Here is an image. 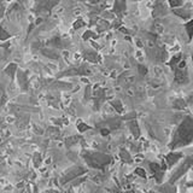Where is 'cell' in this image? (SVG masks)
<instances>
[{
    "instance_id": "83f0119b",
    "label": "cell",
    "mask_w": 193,
    "mask_h": 193,
    "mask_svg": "<svg viewBox=\"0 0 193 193\" xmlns=\"http://www.w3.org/2000/svg\"><path fill=\"white\" fill-rule=\"evenodd\" d=\"M40 162H41V154L36 153L34 156V163H35V165H39V163Z\"/></svg>"
},
{
    "instance_id": "52a82bcc",
    "label": "cell",
    "mask_w": 193,
    "mask_h": 193,
    "mask_svg": "<svg viewBox=\"0 0 193 193\" xmlns=\"http://www.w3.org/2000/svg\"><path fill=\"white\" fill-rule=\"evenodd\" d=\"M150 168L151 170L154 173V176H156V180L158 181V182H161V180H162V176H163V173H164V170H165V165H159V164H157V163H150Z\"/></svg>"
},
{
    "instance_id": "8fae6325",
    "label": "cell",
    "mask_w": 193,
    "mask_h": 193,
    "mask_svg": "<svg viewBox=\"0 0 193 193\" xmlns=\"http://www.w3.org/2000/svg\"><path fill=\"white\" fill-rule=\"evenodd\" d=\"M18 83L21 85V87H22L23 91L27 89V77H25L24 72H22V71L18 72Z\"/></svg>"
},
{
    "instance_id": "4316f807",
    "label": "cell",
    "mask_w": 193,
    "mask_h": 193,
    "mask_svg": "<svg viewBox=\"0 0 193 193\" xmlns=\"http://www.w3.org/2000/svg\"><path fill=\"white\" fill-rule=\"evenodd\" d=\"M82 25H85V22H83V21L81 19V18H78V19H77L76 22L74 23V28H75V29H77V28L82 27Z\"/></svg>"
},
{
    "instance_id": "5b68a950",
    "label": "cell",
    "mask_w": 193,
    "mask_h": 193,
    "mask_svg": "<svg viewBox=\"0 0 193 193\" xmlns=\"http://www.w3.org/2000/svg\"><path fill=\"white\" fill-rule=\"evenodd\" d=\"M191 165H192V158H191V157H188V158L185 161V163H184V164H182V165H181V167H180V168L175 171V174L171 176V179H170V181H169L170 184H173V182H174V181H176L180 176H182L186 171L191 168Z\"/></svg>"
},
{
    "instance_id": "5bb4252c",
    "label": "cell",
    "mask_w": 193,
    "mask_h": 193,
    "mask_svg": "<svg viewBox=\"0 0 193 193\" xmlns=\"http://www.w3.org/2000/svg\"><path fill=\"white\" fill-rule=\"evenodd\" d=\"M164 13H167V11H165V8L163 6V5H157L153 10V16L154 17H159L161 15H164Z\"/></svg>"
},
{
    "instance_id": "4fadbf2b",
    "label": "cell",
    "mask_w": 193,
    "mask_h": 193,
    "mask_svg": "<svg viewBox=\"0 0 193 193\" xmlns=\"http://www.w3.org/2000/svg\"><path fill=\"white\" fill-rule=\"evenodd\" d=\"M85 58L87 61H89V62L92 63H97L98 62V54L95 53V52H86L85 53Z\"/></svg>"
},
{
    "instance_id": "6da1fadb",
    "label": "cell",
    "mask_w": 193,
    "mask_h": 193,
    "mask_svg": "<svg viewBox=\"0 0 193 193\" xmlns=\"http://www.w3.org/2000/svg\"><path fill=\"white\" fill-rule=\"evenodd\" d=\"M193 140V121L190 116L180 123L179 128L174 133L173 140L170 142V148H176L180 146L190 145Z\"/></svg>"
},
{
    "instance_id": "8992f818",
    "label": "cell",
    "mask_w": 193,
    "mask_h": 193,
    "mask_svg": "<svg viewBox=\"0 0 193 193\" xmlns=\"http://www.w3.org/2000/svg\"><path fill=\"white\" fill-rule=\"evenodd\" d=\"M85 173V170L82 169V168H80V167H75V168H71L70 170H68L65 174H64V178L62 179V184H65L67 181H70V180H72V179L77 178V176H80V175H82Z\"/></svg>"
},
{
    "instance_id": "2e32d148",
    "label": "cell",
    "mask_w": 193,
    "mask_h": 193,
    "mask_svg": "<svg viewBox=\"0 0 193 193\" xmlns=\"http://www.w3.org/2000/svg\"><path fill=\"white\" fill-rule=\"evenodd\" d=\"M120 156H121V158H122V161H123V162H126V163H131V154L128 153V152H127L126 150H122V151H121V154H120Z\"/></svg>"
},
{
    "instance_id": "ac0fdd59",
    "label": "cell",
    "mask_w": 193,
    "mask_h": 193,
    "mask_svg": "<svg viewBox=\"0 0 193 193\" xmlns=\"http://www.w3.org/2000/svg\"><path fill=\"white\" fill-rule=\"evenodd\" d=\"M174 108L175 109H185L186 108V103L184 99H178V100L174 101Z\"/></svg>"
},
{
    "instance_id": "e0dca14e",
    "label": "cell",
    "mask_w": 193,
    "mask_h": 193,
    "mask_svg": "<svg viewBox=\"0 0 193 193\" xmlns=\"http://www.w3.org/2000/svg\"><path fill=\"white\" fill-rule=\"evenodd\" d=\"M111 105L116 109V111L117 112H123V108H122V104H121V101L120 100H115V101H111Z\"/></svg>"
},
{
    "instance_id": "d6986e66",
    "label": "cell",
    "mask_w": 193,
    "mask_h": 193,
    "mask_svg": "<svg viewBox=\"0 0 193 193\" xmlns=\"http://www.w3.org/2000/svg\"><path fill=\"white\" fill-rule=\"evenodd\" d=\"M131 131H133L134 137L138 138V137H139V128H138V126H137V122H135V121H133V122L131 123Z\"/></svg>"
},
{
    "instance_id": "44dd1931",
    "label": "cell",
    "mask_w": 193,
    "mask_h": 193,
    "mask_svg": "<svg viewBox=\"0 0 193 193\" xmlns=\"http://www.w3.org/2000/svg\"><path fill=\"white\" fill-rule=\"evenodd\" d=\"M182 4V0H169V5L171 8H178Z\"/></svg>"
},
{
    "instance_id": "603a6c76",
    "label": "cell",
    "mask_w": 193,
    "mask_h": 193,
    "mask_svg": "<svg viewBox=\"0 0 193 193\" xmlns=\"http://www.w3.org/2000/svg\"><path fill=\"white\" fill-rule=\"evenodd\" d=\"M108 22H106V21H104V19H101L100 22H99V27H98V28H99V30H105V29H106V28H108Z\"/></svg>"
},
{
    "instance_id": "7c38bea8",
    "label": "cell",
    "mask_w": 193,
    "mask_h": 193,
    "mask_svg": "<svg viewBox=\"0 0 193 193\" xmlns=\"http://www.w3.org/2000/svg\"><path fill=\"white\" fill-rule=\"evenodd\" d=\"M16 71H17V65H16L15 63H11V64H8V67H6V69H5V72H6V74H8L10 77L15 76Z\"/></svg>"
},
{
    "instance_id": "7a4b0ae2",
    "label": "cell",
    "mask_w": 193,
    "mask_h": 193,
    "mask_svg": "<svg viewBox=\"0 0 193 193\" xmlns=\"http://www.w3.org/2000/svg\"><path fill=\"white\" fill-rule=\"evenodd\" d=\"M86 162L92 168H104L111 162V157L109 154L101 153V152H93V151H87L83 153Z\"/></svg>"
},
{
    "instance_id": "ba28073f",
    "label": "cell",
    "mask_w": 193,
    "mask_h": 193,
    "mask_svg": "<svg viewBox=\"0 0 193 193\" xmlns=\"http://www.w3.org/2000/svg\"><path fill=\"white\" fill-rule=\"evenodd\" d=\"M126 8H127L126 0H116L115 5H114V11L116 12V15L122 16L126 11Z\"/></svg>"
},
{
    "instance_id": "f546056e",
    "label": "cell",
    "mask_w": 193,
    "mask_h": 193,
    "mask_svg": "<svg viewBox=\"0 0 193 193\" xmlns=\"http://www.w3.org/2000/svg\"><path fill=\"white\" fill-rule=\"evenodd\" d=\"M101 134H103V135H108L109 129H101Z\"/></svg>"
},
{
    "instance_id": "cb8c5ba5",
    "label": "cell",
    "mask_w": 193,
    "mask_h": 193,
    "mask_svg": "<svg viewBox=\"0 0 193 193\" xmlns=\"http://www.w3.org/2000/svg\"><path fill=\"white\" fill-rule=\"evenodd\" d=\"M135 174H138V175L141 176V178H146V173H145V170L141 169V168H137V169H135Z\"/></svg>"
},
{
    "instance_id": "7402d4cb",
    "label": "cell",
    "mask_w": 193,
    "mask_h": 193,
    "mask_svg": "<svg viewBox=\"0 0 193 193\" xmlns=\"http://www.w3.org/2000/svg\"><path fill=\"white\" fill-rule=\"evenodd\" d=\"M186 30L188 33V38H192V21H190L188 23H186Z\"/></svg>"
},
{
    "instance_id": "9a60e30c",
    "label": "cell",
    "mask_w": 193,
    "mask_h": 193,
    "mask_svg": "<svg viewBox=\"0 0 193 193\" xmlns=\"http://www.w3.org/2000/svg\"><path fill=\"white\" fill-rule=\"evenodd\" d=\"M182 59V54L181 53H179V54H176V56H174L173 58H171V61L169 62V65L171 67V69L174 70V68L176 67V64H178L180 61Z\"/></svg>"
},
{
    "instance_id": "9c48e42d",
    "label": "cell",
    "mask_w": 193,
    "mask_h": 193,
    "mask_svg": "<svg viewBox=\"0 0 193 193\" xmlns=\"http://www.w3.org/2000/svg\"><path fill=\"white\" fill-rule=\"evenodd\" d=\"M182 157V153H180V152H176V153H169L167 154V157H165V159H167V163H168V165L171 167V165H174L175 163L178 162L179 159Z\"/></svg>"
},
{
    "instance_id": "277c9868",
    "label": "cell",
    "mask_w": 193,
    "mask_h": 193,
    "mask_svg": "<svg viewBox=\"0 0 193 193\" xmlns=\"http://www.w3.org/2000/svg\"><path fill=\"white\" fill-rule=\"evenodd\" d=\"M58 3L59 0H36L35 11H38L39 13H50V10Z\"/></svg>"
},
{
    "instance_id": "d4e9b609",
    "label": "cell",
    "mask_w": 193,
    "mask_h": 193,
    "mask_svg": "<svg viewBox=\"0 0 193 193\" xmlns=\"http://www.w3.org/2000/svg\"><path fill=\"white\" fill-rule=\"evenodd\" d=\"M138 70H139L140 75H142V76H145V75L147 74L146 67H144V65H139V67H138Z\"/></svg>"
},
{
    "instance_id": "30bf717a",
    "label": "cell",
    "mask_w": 193,
    "mask_h": 193,
    "mask_svg": "<svg viewBox=\"0 0 193 193\" xmlns=\"http://www.w3.org/2000/svg\"><path fill=\"white\" fill-rule=\"evenodd\" d=\"M174 12L180 17H182V18H190L191 17V10H188V8H181V11L180 10H174Z\"/></svg>"
},
{
    "instance_id": "f1b7e54d",
    "label": "cell",
    "mask_w": 193,
    "mask_h": 193,
    "mask_svg": "<svg viewBox=\"0 0 193 193\" xmlns=\"http://www.w3.org/2000/svg\"><path fill=\"white\" fill-rule=\"evenodd\" d=\"M89 36H94V34H93L92 31H87L85 35H83V38H85V39H88Z\"/></svg>"
},
{
    "instance_id": "ffe728a7",
    "label": "cell",
    "mask_w": 193,
    "mask_h": 193,
    "mask_svg": "<svg viewBox=\"0 0 193 193\" xmlns=\"http://www.w3.org/2000/svg\"><path fill=\"white\" fill-rule=\"evenodd\" d=\"M10 38V34L4 28H0V40H6Z\"/></svg>"
},
{
    "instance_id": "484cf974",
    "label": "cell",
    "mask_w": 193,
    "mask_h": 193,
    "mask_svg": "<svg viewBox=\"0 0 193 193\" xmlns=\"http://www.w3.org/2000/svg\"><path fill=\"white\" fill-rule=\"evenodd\" d=\"M77 129H78L80 131H85L86 129H89V127H88V126H86L85 123H82V122H81V123L77 124Z\"/></svg>"
},
{
    "instance_id": "3957f363",
    "label": "cell",
    "mask_w": 193,
    "mask_h": 193,
    "mask_svg": "<svg viewBox=\"0 0 193 193\" xmlns=\"http://www.w3.org/2000/svg\"><path fill=\"white\" fill-rule=\"evenodd\" d=\"M175 70V81L179 83H186L188 81V74H187V68H186L185 61H180L174 68Z\"/></svg>"
},
{
    "instance_id": "4dcf8cb0",
    "label": "cell",
    "mask_w": 193,
    "mask_h": 193,
    "mask_svg": "<svg viewBox=\"0 0 193 193\" xmlns=\"http://www.w3.org/2000/svg\"><path fill=\"white\" fill-rule=\"evenodd\" d=\"M89 1H91V3H93V4H97V3H99L100 0H89Z\"/></svg>"
}]
</instances>
